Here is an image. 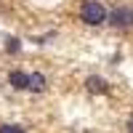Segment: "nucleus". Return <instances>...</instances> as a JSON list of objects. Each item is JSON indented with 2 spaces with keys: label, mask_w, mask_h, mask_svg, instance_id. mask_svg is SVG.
<instances>
[{
  "label": "nucleus",
  "mask_w": 133,
  "mask_h": 133,
  "mask_svg": "<svg viewBox=\"0 0 133 133\" xmlns=\"http://www.w3.org/2000/svg\"><path fill=\"white\" fill-rule=\"evenodd\" d=\"M45 85H48V80H45V75H43V72H32V75H27V91H32V93H43V91H45Z\"/></svg>",
  "instance_id": "7ed1b4c3"
},
{
  "label": "nucleus",
  "mask_w": 133,
  "mask_h": 133,
  "mask_svg": "<svg viewBox=\"0 0 133 133\" xmlns=\"http://www.w3.org/2000/svg\"><path fill=\"white\" fill-rule=\"evenodd\" d=\"M8 85L14 91H27V72H21V69L8 72Z\"/></svg>",
  "instance_id": "20e7f679"
},
{
  "label": "nucleus",
  "mask_w": 133,
  "mask_h": 133,
  "mask_svg": "<svg viewBox=\"0 0 133 133\" xmlns=\"http://www.w3.org/2000/svg\"><path fill=\"white\" fill-rule=\"evenodd\" d=\"M0 133H27L21 125H14V123H5V125H0Z\"/></svg>",
  "instance_id": "0eeeda50"
},
{
  "label": "nucleus",
  "mask_w": 133,
  "mask_h": 133,
  "mask_svg": "<svg viewBox=\"0 0 133 133\" xmlns=\"http://www.w3.org/2000/svg\"><path fill=\"white\" fill-rule=\"evenodd\" d=\"M128 130H130V133H133V117H130V123H128Z\"/></svg>",
  "instance_id": "6e6552de"
},
{
  "label": "nucleus",
  "mask_w": 133,
  "mask_h": 133,
  "mask_svg": "<svg viewBox=\"0 0 133 133\" xmlns=\"http://www.w3.org/2000/svg\"><path fill=\"white\" fill-rule=\"evenodd\" d=\"M107 21H109L112 27L128 29V27H133V8H130V5H117L112 14H107Z\"/></svg>",
  "instance_id": "f03ea898"
},
{
  "label": "nucleus",
  "mask_w": 133,
  "mask_h": 133,
  "mask_svg": "<svg viewBox=\"0 0 133 133\" xmlns=\"http://www.w3.org/2000/svg\"><path fill=\"white\" fill-rule=\"evenodd\" d=\"M80 19L85 21L88 27H98L107 21V8L101 0H83L80 5Z\"/></svg>",
  "instance_id": "f257e3e1"
},
{
  "label": "nucleus",
  "mask_w": 133,
  "mask_h": 133,
  "mask_svg": "<svg viewBox=\"0 0 133 133\" xmlns=\"http://www.w3.org/2000/svg\"><path fill=\"white\" fill-rule=\"evenodd\" d=\"M85 88H88L91 93H107V91H109L107 80H104V77H98V75H91V77H88V80H85Z\"/></svg>",
  "instance_id": "39448f33"
},
{
  "label": "nucleus",
  "mask_w": 133,
  "mask_h": 133,
  "mask_svg": "<svg viewBox=\"0 0 133 133\" xmlns=\"http://www.w3.org/2000/svg\"><path fill=\"white\" fill-rule=\"evenodd\" d=\"M5 51H8V53H19V51H21V40H19V37H8V40H5Z\"/></svg>",
  "instance_id": "423d86ee"
}]
</instances>
